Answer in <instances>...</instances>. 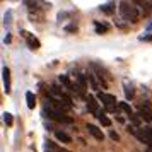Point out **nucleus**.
<instances>
[{
    "label": "nucleus",
    "instance_id": "nucleus-15",
    "mask_svg": "<svg viewBox=\"0 0 152 152\" xmlns=\"http://www.w3.org/2000/svg\"><path fill=\"white\" fill-rule=\"evenodd\" d=\"M125 96H126V99H132L135 96V91H133L132 86H128V82H125Z\"/></svg>",
    "mask_w": 152,
    "mask_h": 152
},
{
    "label": "nucleus",
    "instance_id": "nucleus-12",
    "mask_svg": "<svg viewBox=\"0 0 152 152\" xmlns=\"http://www.w3.org/2000/svg\"><path fill=\"white\" fill-rule=\"evenodd\" d=\"M26 104H28L29 110H34V106H36V96L31 92V91H28V92H26Z\"/></svg>",
    "mask_w": 152,
    "mask_h": 152
},
{
    "label": "nucleus",
    "instance_id": "nucleus-5",
    "mask_svg": "<svg viewBox=\"0 0 152 152\" xmlns=\"http://www.w3.org/2000/svg\"><path fill=\"white\" fill-rule=\"evenodd\" d=\"M22 36L26 38V41H28V45H29V48H33V50H38L39 46H41V43L36 39L34 36L31 34V33H28V31H22Z\"/></svg>",
    "mask_w": 152,
    "mask_h": 152
},
{
    "label": "nucleus",
    "instance_id": "nucleus-19",
    "mask_svg": "<svg viewBox=\"0 0 152 152\" xmlns=\"http://www.w3.org/2000/svg\"><path fill=\"white\" fill-rule=\"evenodd\" d=\"M130 120H132V125H133V126H137V128H138V125L144 121V120L140 118V115H135V113H133V115L130 116Z\"/></svg>",
    "mask_w": 152,
    "mask_h": 152
},
{
    "label": "nucleus",
    "instance_id": "nucleus-20",
    "mask_svg": "<svg viewBox=\"0 0 152 152\" xmlns=\"http://www.w3.org/2000/svg\"><path fill=\"white\" fill-rule=\"evenodd\" d=\"M89 80H91V84H92V89L97 91V92H101V91H99V84H97L96 75H94V74H91V75H89Z\"/></svg>",
    "mask_w": 152,
    "mask_h": 152
},
{
    "label": "nucleus",
    "instance_id": "nucleus-9",
    "mask_svg": "<svg viewBox=\"0 0 152 152\" xmlns=\"http://www.w3.org/2000/svg\"><path fill=\"white\" fill-rule=\"evenodd\" d=\"M45 147H46V151H50V152H70V151H67V149H63V147H58V145H56L55 142H51V140H46V142H45Z\"/></svg>",
    "mask_w": 152,
    "mask_h": 152
},
{
    "label": "nucleus",
    "instance_id": "nucleus-22",
    "mask_svg": "<svg viewBox=\"0 0 152 152\" xmlns=\"http://www.w3.org/2000/svg\"><path fill=\"white\" fill-rule=\"evenodd\" d=\"M110 137H111V140H120V137H118V133H115V132H110Z\"/></svg>",
    "mask_w": 152,
    "mask_h": 152
},
{
    "label": "nucleus",
    "instance_id": "nucleus-26",
    "mask_svg": "<svg viewBox=\"0 0 152 152\" xmlns=\"http://www.w3.org/2000/svg\"><path fill=\"white\" fill-rule=\"evenodd\" d=\"M4 43H10V34H9V33H7V36L4 38Z\"/></svg>",
    "mask_w": 152,
    "mask_h": 152
},
{
    "label": "nucleus",
    "instance_id": "nucleus-21",
    "mask_svg": "<svg viewBox=\"0 0 152 152\" xmlns=\"http://www.w3.org/2000/svg\"><path fill=\"white\" fill-rule=\"evenodd\" d=\"M2 116H4V123H5V125H9V126L12 125V115H10V113H7V111H5Z\"/></svg>",
    "mask_w": 152,
    "mask_h": 152
},
{
    "label": "nucleus",
    "instance_id": "nucleus-14",
    "mask_svg": "<svg viewBox=\"0 0 152 152\" xmlns=\"http://www.w3.org/2000/svg\"><path fill=\"white\" fill-rule=\"evenodd\" d=\"M75 80H77V84H79L84 91L87 89V79H86L84 74H75Z\"/></svg>",
    "mask_w": 152,
    "mask_h": 152
},
{
    "label": "nucleus",
    "instance_id": "nucleus-17",
    "mask_svg": "<svg viewBox=\"0 0 152 152\" xmlns=\"http://www.w3.org/2000/svg\"><path fill=\"white\" fill-rule=\"evenodd\" d=\"M94 26H96V33L97 34H103L108 31V26L106 24H101V22H94Z\"/></svg>",
    "mask_w": 152,
    "mask_h": 152
},
{
    "label": "nucleus",
    "instance_id": "nucleus-18",
    "mask_svg": "<svg viewBox=\"0 0 152 152\" xmlns=\"http://www.w3.org/2000/svg\"><path fill=\"white\" fill-rule=\"evenodd\" d=\"M113 7H115V4H113V2H108V4H103V5H101V10L106 12V14H111V12H113Z\"/></svg>",
    "mask_w": 152,
    "mask_h": 152
},
{
    "label": "nucleus",
    "instance_id": "nucleus-7",
    "mask_svg": "<svg viewBox=\"0 0 152 152\" xmlns=\"http://www.w3.org/2000/svg\"><path fill=\"white\" fill-rule=\"evenodd\" d=\"M86 101H87V110H89L92 115H96L97 111H99V104H97L96 97H94V96H89V97H86Z\"/></svg>",
    "mask_w": 152,
    "mask_h": 152
},
{
    "label": "nucleus",
    "instance_id": "nucleus-23",
    "mask_svg": "<svg viewBox=\"0 0 152 152\" xmlns=\"http://www.w3.org/2000/svg\"><path fill=\"white\" fill-rule=\"evenodd\" d=\"M140 41H152V36H140Z\"/></svg>",
    "mask_w": 152,
    "mask_h": 152
},
{
    "label": "nucleus",
    "instance_id": "nucleus-10",
    "mask_svg": "<svg viewBox=\"0 0 152 152\" xmlns=\"http://www.w3.org/2000/svg\"><path fill=\"white\" fill-rule=\"evenodd\" d=\"M96 118L99 120V123L103 125V126H110V125H111V120L106 116V113H104L103 110H99V111L96 113Z\"/></svg>",
    "mask_w": 152,
    "mask_h": 152
},
{
    "label": "nucleus",
    "instance_id": "nucleus-1",
    "mask_svg": "<svg viewBox=\"0 0 152 152\" xmlns=\"http://www.w3.org/2000/svg\"><path fill=\"white\" fill-rule=\"evenodd\" d=\"M120 14H121V17H123L125 21L128 22H135L138 19V10L137 7H133V4H130V2H120Z\"/></svg>",
    "mask_w": 152,
    "mask_h": 152
},
{
    "label": "nucleus",
    "instance_id": "nucleus-4",
    "mask_svg": "<svg viewBox=\"0 0 152 152\" xmlns=\"http://www.w3.org/2000/svg\"><path fill=\"white\" fill-rule=\"evenodd\" d=\"M138 115H140V118H142L144 121L151 123V121H152V108H151V103H144V104H142V106H140V111H138Z\"/></svg>",
    "mask_w": 152,
    "mask_h": 152
},
{
    "label": "nucleus",
    "instance_id": "nucleus-2",
    "mask_svg": "<svg viewBox=\"0 0 152 152\" xmlns=\"http://www.w3.org/2000/svg\"><path fill=\"white\" fill-rule=\"evenodd\" d=\"M43 115L45 116H48L50 120H55V121H60V123H72L74 120L70 116H67L63 111H58V110H55V108H51V106H45V110H43Z\"/></svg>",
    "mask_w": 152,
    "mask_h": 152
},
{
    "label": "nucleus",
    "instance_id": "nucleus-3",
    "mask_svg": "<svg viewBox=\"0 0 152 152\" xmlns=\"http://www.w3.org/2000/svg\"><path fill=\"white\" fill-rule=\"evenodd\" d=\"M97 101L99 103H103V106H115L118 103L116 101V96H113V94H108V92H97Z\"/></svg>",
    "mask_w": 152,
    "mask_h": 152
},
{
    "label": "nucleus",
    "instance_id": "nucleus-8",
    "mask_svg": "<svg viewBox=\"0 0 152 152\" xmlns=\"http://www.w3.org/2000/svg\"><path fill=\"white\" fill-rule=\"evenodd\" d=\"M87 130H89V133H91V135H92L94 138H96V140H103V138H104L103 132L99 130V128H97L96 125L89 123V125H87Z\"/></svg>",
    "mask_w": 152,
    "mask_h": 152
},
{
    "label": "nucleus",
    "instance_id": "nucleus-24",
    "mask_svg": "<svg viewBox=\"0 0 152 152\" xmlns=\"http://www.w3.org/2000/svg\"><path fill=\"white\" fill-rule=\"evenodd\" d=\"M10 15H12V12L9 10L7 14H5V24H10Z\"/></svg>",
    "mask_w": 152,
    "mask_h": 152
},
{
    "label": "nucleus",
    "instance_id": "nucleus-13",
    "mask_svg": "<svg viewBox=\"0 0 152 152\" xmlns=\"http://www.w3.org/2000/svg\"><path fill=\"white\" fill-rule=\"evenodd\" d=\"M55 137L58 138L60 142H63V144H70V142H72V138H70V135H67L65 132L56 130V132H55Z\"/></svg>",
    "mask_w": 152,
    "mask_h": 152
},
{
    "label": "nucleus",
    "instance_id": "nucleus-6",
    "mask_svg": "<svg viewBox=\"0 0 152 152\" xmlns=\"http://www.w3.org/2000/svg\"><path fill=\"white\" fill-rule=\"evenodd\" d=\"M2 75H4V91L9 94L10 92V70H9V67L2 69Z\"/></svg>",
    "mask_w": 152,
    "mask_h": 152
},
{
    "label": "nucleus",
    "instance_id": "nucleus-16",
    "mask_svg": "<svg viewBox=\"0 0 152 152\" xmlns=\"http://www.w3.org/2000/svg\"><path fill=\"white\" fill-rule=\"evenodd\" d=\"M118 106H120V110H123L125 113L128 115V116H132V115H133V111H132V106H130L128 103H120Z\"/></svg>",
    "mask_w": 152,
    "mask_h": 152
},
{
    "label": "nucleus",
    "instance_id": "nucleus-11",
    "mask_svg": "<svg viewBox=\"0 0 152 152\" xmlns=\"http://www.w3.org/2000/svg\"><path fill=\"white\" fill-rule=\"evenodd\" d=\"M60 82L65 86V89H69L70 92H75V86H77V84H72L67 75H60Z\"/></svg>",
    "mask_w": 152,
    "mask_h": 152
},
{
    "label": "nucleus",
    "instance_id": "nucleus-25",
    "mask_svg": "<svg viewBox=\"0 0 152 152\" xmlns=\"http://www.w3.org/2000/svg\"><path fill=\"white\" fill-rule=\"evenodd\" d=\"M67 31L74 33V31H77V26H67Z\"/></svg>",
    "mask_w": 152,
    "mask_h": 152
}]
</instances>
